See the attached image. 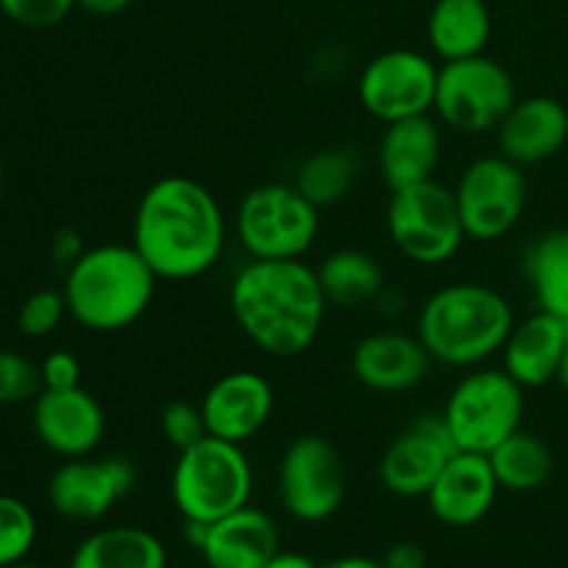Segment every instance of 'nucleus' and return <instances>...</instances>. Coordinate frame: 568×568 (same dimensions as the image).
<instances>
[{
  "label": "nucleus",
  "instance_id": "nucleus-16",
  "mask_svg": "<svg viewBox=\"0 0 568 568\" xmlns=\"http://www.w3.org/2000/svg\"><path fill=\"white\" fill-rule=\"evenodd\" d=\"M31 425L42 447L59 458H87L105 438V410L83 386L42 388L33 399Z\"/></svg>",
  "mask_w": 568,
  "mask_h": 568
},
{
  "label": "nucleus",
  "instance_id": "nucleus-41",
  "mask_svg": "<svg viewBox=\"0 0 568 568\" xmlns=\"http://www.w3.org/2000/svg\"><path fill=\"white\" fill-rule=\"evenodd\" d=\"M0 205H3V159H0Z\"/></svg>",
  "mask_w": 568,
  "mask_h": 568
},
{
  "label": "nucleus",
  "instance_id": "nucleus-8",
  "mask_svg": "<svg viewBox=\"0 0 568 568\" xmlns=\"http://www.w3.org/2000/svg\"><path fill=\"white\" fill-rule=\"evenodd\" d=\"M386 231L397 253L419 266L447 264L466 242L455 192L436 178L392 192Z\"/></svg>",
  "mask_w": 568,
  "mask_h": 568
},
{
  "label": "nucleus",
  "instance_id": "nucleus-7",
  "mask_svg": "<svg viewBox=\"0 0 568 568\" xmlns=\"http://www.w3.org/2000/svg\"><path fill=\"white\" fill-rule=\"evenodd\" d=\"M442 416L460 453L488 455L521 427L525 388L503 366H475L455 383Z\"/></svg>",
  "mask_w": 568,
  "mask_h": 568
},
{
  "label": "nucleus",
  "instance_id": "nucleus-5",
  "mask_svg": "<svg viewBox=\"0 0 568 568\" xmlns=\"http://www.w3.org/2000/svg\"><path fill=\"white\" fill-rule=\"evenodd\" d=\"M253 464L242 444L205 436L178 453L172 469V503L183 521H211L250 505Z\"/></svg>",
  "mask_w": 568,
  "mask_h": 568
},
{
  "label": "nucleus",
  "instance_id": "nucleus-11",
  "mask_svg": "<svg viewBox=\"0 0 568 568\" xmlns=\"http://www.w3.org/2000/svg\"><path fill=\"white\" fill-rule=\"evenodd\" d=\"M277 494L292 519L327 521L347 497V469L336 444L320 433H303L281 455Z\"/></svg>",
  "mask_w": 568,
  "mask_h": 568
},
{
  "label": "nucleus",
  "instance_id": "nucleus-2",
  "mask_svg": "<svg viewBox=\"0 0 568 568\" xmlns=\"http://www.w3.org/2000/svg\"><path fill=\"white\" fill-rule=\"evenodd\" d=\"M227 305L239 331L272 358L308 353L331 308L316 270L303 258H253L233 275Z\"/></svg>",
  "mask_w": 568,
  "mask_h": 568
},
{
  "label": "nucleus",
  "instance_id": "nucleus-31",
  "mask_svg": "<svg viewBox=\"0 0 568 568\" xmlns=\"http://www.w3.org/2000/svg\"><path fill=\"white\" fill-rule=\"evenodd\" d=\"M64 316H70L64 294L55 288H39L31 297H26V303L17 311V327L22 336L44 338L59 331Z\"/></svg>",
  "mask_w": 568,
  "mask_h": 568
},
{
  "label": "nucleus",
  "instance_id": "nucleus-37",
  "mask_svg": "<svg viewBox=\"0 0 568 568\" xmlns=\"http://www.w3.org/2000/svg\"><path fill=\"white\" fill-rule=\"evenodd\" d=\"M131 6L133 0H78V9L89 11L94 17H116L131 9Z\"/></svg>",
  "mask_w": 568,
  "mask_h": 568
},
{
  "label": "nucleus",
  "instance_id": "nucleus-22",
  "mask_svg": "<svg viewBox=\"0 0 568 568\" xmlns=\"http://www.w3.org/2000/svg\"><path fill=\"white\" fill-rule=\"evenodd\" d=\"M568 344V322L547 311H532L519 320L503 347V369L521 388H544L558 383Z\"/></svg>",
  "mask_w": 568,
  "mask_h": 568
},
{
  "label": "nucleus",
  "instance_id": "nucleus-3",
  "mask_svg": "<svg viewBox=\"0 0 568 568\" xmlns=\"http://www.w3.org/2000/svg\"><path fill=\"white\" fill-rule=\"evenodd\" d=\"M516 314L508 297L477 281H458L436 288L422 303L416 336L433 364L475 369L503 353Z\"/></svg>",
  "mask_w": 568,
  "mask_h": 568
},
{
  "label": "nucleus",
  "instance_id": "nucleus-34",
  "mask_svg": "<svg viewBox=\"0 0 568 568\" xmlns=\"http://www.w3.org/2000/svg\"><path fill=\"white\" fill-rule=\"evenodd\" d=\"M39 372H42V388L61 392V388L81 386V361L67 349H53L44 355Z\"/></svg>",
  "mask_w": 568,
  "mask_h": 568
},
{
  "label": "nucleus",
  "instance_id": "nucleus-19",
  "mask_svg": "<svg viewBox=\"0 0 568 568\" xmlns=\"http://www.w3.org/2000/svg\"><path fill=\"white\" fill-rule=\"evenodd\" d=\"M499 483L488 455L455 453L433 488L427 491V508L442 525L471 527L491 514Z\"/></svg>",
  "mask_w": 568,
  "mask_h": 568
},
{
  "label": "nucleus",
  "instance_id": "nucleus-38",
  "mask_svg": "<svg viewBox=\"0 0 568 568\" xmlns=\"http://www.w3.org/2000/svg\"><path fill=\"white\" fill-rule=\"evenodd\" d=\"M264 568H320V566H316L308 555L286 552V549H281V552H277Z\"/></svg>",
  "mask_w": 568,
  "mask_h": 568
},
{
  "label": "nucleus",
  "instance_id": "nucleus-39",
  "mask_svg": "<svg viewBox=\"0 0 568 568\" xmlns=\"http://www.w3.org/2000/svg\"><path fill=\"white\" fill-rule=\"evenodd\" d=\"M320 568H383V564L375 558H364V555H347V558H336Z\"/></svg>",
  "mask_w": 568,
  "mask_h": 568
},
{
  "label": "nucleus",
  "instance_id": "nucleus-24",
  "mask_svg": "<svg viewBox=\"0 0 568 568\" xmlns=\"http://www.w3.org/2000/svg\"><path fill=\"white\" fill-rule=\"evenodd\" d=\"M316 277L331 308L358 311L386 294V270L375 255L358 247L333 250L316 266Z\"/></svg>",
  "mask_w": 568,
  "mask_h": 568
},
{
  "label": "nucleus",
  "instance_id": "nucleus-27",
  "mask_svg": "<svg viewBox=\"0 0 568 568\" xmlns=\"http://www.w3.org/2000/svg\"><path fill=\"white\" fill-rule=\"evenodd\" d=\"M499 488L514 494L538 491L555 471V455L541 436L530 430H516L488 453Z\"/></svg>",
  "mask_w": 568,
  "mask_h": 568
},
{
  "label": "nucleus",
  "instance_id": "nucleus-15",
  "mask_svg": "<svg viewBox=\"0 0 568 568\" xmlns=\"http://www.w3.org/2000/svg\"><path fill=\"white\" fill-rule=\"evenodd\" d=\"M186 538L209 568H264L281 552V527L266 510L253 505L211 525L186 521Z\"/></svg>",
  "mask_w": 568,
  "mask_h": 568
},
{
  "label": "nucleus",
  "instance_id": "nucleus-30",
  "mask_svg": "<svg viewBox=\"0 0 568 568\" xmlns=\"http://www.w3.org/2000/svg\"><path fill=\"white\" fill-rule=\"evenodd\" d=\"M42 392V372L26 355L0 349V405L33 403Z\"/></svg>",
  "mask_w": 568,
  "mask_h": 568
},
{
  "label": "nucleus",
  "instance_id": "nucleus-13",
  "mask_svg": "<svg viewBox=\"0 0 568 568\" xmlns=\"http://www.w3.org/2000/svg\"><path fill=\"white\" fill-rule=\"evenodd\" d=\"M136 486V466L122 455L70 458L48 483V503L61 519L98 521Z\"/></svg>",
  "mask_w": 568,
  "mask_h": 568
},
{
  "label": "nucleus",
  "instance_id": "nucleus-12",
  "mask_svg": "<svg viewBox=\"0 0 568 568\" xmlns=\"http://www.w3.org/2000/svg\"><path fill=\"white\" fill-rule=\"evenodd\" d=\"M438 64L430 55L410 48L375 55L358 75V103L369 116L388 122L433 114Z\"/></svg>",
  "mask_w": 568,
  "mask_h": 568
},
{
  "label": "nucleus",
  "instance_id": "nucleus-1",
  "mask_svg": "<svg viewBox=\"0 0 568 568\" xmlns=\"http://www.w3.org/2000/svg\"><path fill=\"white\" fill-rule=\"evenodd\" d=\"M131 244L159 281H194L214 270L225 253V211L194 178L164 175L139 197Z\"/></svg>",
  "mask_w": 568,
  "mask_h": 568
},
{
  "label": "nucleus",
  "instance_id": "nucleus-29",
  "mask_svg": "<svg viewBox=\"0 0 568 568\" xmlns=\"http://www.w3.org/2000/svg\"><path fill=\"white\" fill-rule=\"evenodd\" d=\"M37 544V516L22 499L0 494V568H9L31 555Z\"/></svg>",
  "mask_w": 568,
  "mask_h": 568
},
{
  "label": "nucleus",
  "instance_id": "nucleus-25",
  "mask_svg": "<svg viewBox=\"0 0 568 568\" xmlns=\"http://www.w3.org/2000/svg\"><path fill=\"white\" fill-rule=\"evenodd\" d=\"M70 568H166V547L144 527H105L78 544Z\"/></svg>",
  "mask_w": 568,
  "mask_h": 568
},
{
  "label": "nucleus",
  "instance_id": "nucleus-32",
  "mask_svg": "<svg viewBox=\"0 0 568 568\" xmlns=\"http://www.w3.org/2000/svg\"><path fill=\"white\" fill-rule=\"evenodd\" d=\"M161 436L178 453H183L192 444H197L200 438L209 436L200 405L186 403V399H172V403H166L164 410H161Z\"/></svg>",
  "mask_w": 568,
  "mask_h": 568
},
{
  "label": "nucleus",
  "instance_id": "nucleus-40",
  "mask_svg": "<svg viewBox=\"0 0 568 568\" xmlns=\"http://www.w3.org/2000/svg\"><path fill=\"white\" fill-rule=\"evenodd\" d=\"M558 383H560V386H564V392L568 394V344H566V355H564V366H560Z\"/></svg>",
  "mask_w": 568,
  "mask_h": 568
},
{
  "label": "nucleus",
  "instance_id": "nucleus-33",
  "mask_svg": "<svg viewBox=\"0 0 568 568\" xmlns=\"http://www.w3.org/2000/svg\"><path fill=\"white\" fill-rule=\"evenodd\" d=\"M78 0H0V11L22 28H53L70 17Z\"/></svg>",
  "mask_w": 568,
  "mask_h": 568
},
{
  "label": "nucleus",
  "instance_id": "nucleus-4",
  "mask_svg": "<svg viewBox=\"0 0 568 568\" xmlns=\"http://www.w3.org/2000/svg\"><path fill=\"white\" fill-rule=\"evenodd\" d=\"M159 277L133 244H98L64 272L61 294L72 320L92 333H120L153 305Z\"/></svg>",
  "mask_w": 568,
  "mask_h": 568
},
{
  "label": "nucleus",
  "instance_id": "nucleus-36",
  "mask_svg": "<svg viewBox=\"0 0 568 568\" xmlns=\"http://www.w3.org/2000/svg\"><path fill=\"white\" fill-rule=\"evenodd\" d=\"M381 564L383 568H427V555L419 544L399 541L394 547H388Z\"/></svg>",
  "mask_w": 568,
  "mask_h": 568
},
{
  "label": "nucleus",
  "instance_id": "nucleus-18",
  "mask_svg": "<svg viewBox=\"0 0 568 568\" xmlns=\"http://www.w3.org/2000/svg\"><path fill=\"white\" fill-rule=\"evenodd\" d=\"M433 358L422 338L403 331H375L361 338L349 355V372L375 394H405L430 375Z\"/></svg>",
  "mask_w": 568,
  "mask_h": 568
},
{
  "label": "nucleus",
  "instance_id": "nucleus-9",
  "mask_svg": "<svg viewBox=\"0 0 568 568\" xmlns=\"http://www.w3.org/2000/svg\"><path fill=\"white\" fill-rule=\"evenodd\" d=\"M516 100L514 75L491 55L480 53L438 64L433 116L449 131L466 136L497 131Z\"/></svg>",
  "mask_w": 568,
  "mask_h": 568
},
{
  "label": "nucleus",
  "instance_id": "nucleus-23",
  "mask_svg": "<svg viewBox=\"0 0 568 568\" xmlns=\"http://www.w3.org/2000/svg\"><path fill=\"white\" fill-rule=\"evenodd\" d=\"M491 28L486 0H436L427 17V44L442 64L469 59L486 53Z\"/></svg>",
  "mask_w": 568,
  "mask_h": 568
},
{
  "label": "nucleus",
  "instance_id": "nucleus-28",
  "mask_svg": "<svg viewBox=\"0 0 568 568\" xmlns=\"http://www.w3.org/2000/svg\"><path fill=\"white\" fill-rule=\"evenodd\" d=\"M361 175V155L353 148H325L300 164L294 186L316 205L327 209L336 205L353 192Z\"/></svg>",
  "mask_w": 568,
  "mask_h": 568
},
{
  "label": "nucleus",
  "instance_id": "nucleus-20",
  "mask_svg": "<svg viewBox=\"0 0 568 568\" xmlns=\"http://www.w3.org/2000/svg\"><path fill=\"white\" fill-rule=\"evenodd\" d=\"M444 153L442 122L433 114L388 122L377 144V170L388 192L436 178Z\"/></svg>",
  "mask_w": 568,
  "mask_h": 568
},
{
  "label": "nucleus",
  "instance_id": "nucleus-42",
  "mask_svg": "<svg viewBox=\"0 0 568 568\" xmlns=\"http://www.w3.org/2000/svg\"><path fill=\"white\" fill-rule=\"evenodd\" d=\"M9 568H44V566H37V564H26V560H22V564H14V566H9Z\"/></svg>",
  "mask_w": 568,
  "mask_h": 568
},
{
  "label": "nucleus",
  "instance_id": "nucleus-14",
  "mask_svg": "<svg viewBox=\"0 0 568 568\" xmlns=\"http://www.w3.org/2000/svg\"><path fill=\"white\" fill-rule=\"evenodd\" d=\"M458 453L442 414H422L381 455L377 475L394 497H427L433 483Z\"/></svg>",
  "mask_w": 568,
  "mask_h": 568
},
{
  "label": "nucleus",
  "instance_id": "nucleus-26",
  "mask_svg": "<svg viewBox=\"0 0 568 568\" xmlns=\"http://www.w3.org/2000/svg\"><path fill=\"white\" fill-rule=\"evenodd\" d=\"M521 277L538 311L568 322V227H552L532 239L521 255Z\"/></svg>",
  "mask_w": 568,
  "mask_h": 568
},
{
  "label": "nucleus",
  "instance_id": "nucleus-17",
  "mask_svg": "<svg viewBox=\"0 0 568 568\" xmlns=\"http://www.w3.org/2000/svg\"><path fill=\"white\" fill-rule=\"evenodd\" d=\"M200 410L209 436L244 447L272 419L275 388L261 372L233 369L211 383L200 399Z\"/></svg>",
  "mask_w": 568,
  "mask_h": 568
},
{
  "label": "nucleus",
  "instance_id": "nucleus-21",
  "mask_svg": "<svg viewBox=\"0 0 568 568\" xmlns=\"http://www.w3.org/2000/svg\"><path fill=\"white\" fill-rule=\"evenodd\" d=\"M494 133L499 155L519 166L544 164L568 142V109L549 94L521 98Z\"/></svg>",
  "mask_w": 568,
  "mask_h": 568
},
{
  "label": "nucleus",
  "instance_id": "nucleus-35",
  "mask_svg": "<svg viewBox=\"0 0 568 568\" xmlns=\"http://www.w3.org/2000/svg\"><path fill=\"white\" fill-rule=\"evenodd\" d=\"M83 253H87L83 236L78 231H72V227H61L53 236V242H50V258H53V264L61 266L64 272L70 270Z\"/></svg>",
  "mask_w": 568,
  "mask_h": 568
},
{
  "label": "nucleus",
  "instance_id": "nucleus-6",
  "mask_svg": "<svg viewBox=\"0 0 568 568\" xmlns=\"http://www.w3.org/2000/svg\"><path fill=\"white\" fill-rule=\"evenodd\" d=\"M233 227L250 258H305L320 236V209L294 183H261L239 200Z\"/></svg>",
  "mask_w": 568,
  "mask_h": 568
},
{
  "label": "nucleus",
  "instance_id": "nucleus-10",
  "mask_svg": "<svg viewBox=\"0 0 568 568\" xmlns=\"http://www.w3.org/2000/svg\"><path fill=\"white\" fill-rule=\"evenodd\" d=\"M455 203L466 239L499 242L521 222L530 200L525 166L505 155H480L460 172L455 183Z\"/></svg>",
  "mask_w": 568,
  "mask_h": 568
}]
</instances>
